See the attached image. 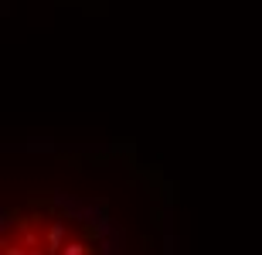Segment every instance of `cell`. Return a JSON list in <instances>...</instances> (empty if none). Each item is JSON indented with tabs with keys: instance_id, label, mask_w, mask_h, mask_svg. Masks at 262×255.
Returning a JSON list of instances; mask_svg holds the SVG:
<instances>
[{
	"instance_id": "1",
	"label": "cell",
	"mask_w": 262,
	"mask_h": 255,
	"mask_svg": "<svg viewBox=\"0 0 262 255\" xmlns=\"http://www.w3.org/2000/svg\"><path fill=\"white\" fill-rule=\"evenodd\" d=\"M0 255H119V238L92 204L38 194L7 211Z\"/></svg>"
}]
</instances>
